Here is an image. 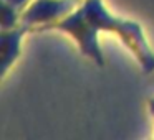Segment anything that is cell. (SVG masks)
I'll list each match as a JSON object with an SVG mask.
<instances>
[{"instance_id":"obj_1","label":"cell","mask_w":154,"mask_h":140,"mask_svg":"<svg viewBox=\"0 0 154 140\" xmlns=\"http://www.w3.org/2000/svg\"><path fill=\"white\" fill-rule=\"evenodd\" d=\"M37 30H60L76 41L80 51L98 66H104V56L98 43L100 31H111L134 53L143 73H154V53L146 41L144 31L136 22L114 17L103 0H83L81 5L65 18Z\"/></svg>"},{"instance_id":"obj_2","label":"cell","mask_w":154,"mask_h":140,"mask_svg":"<svg viewBox=\"0 0 154 140\" xmlns=\"http://www.w3.org/2000/svg\"><path fill=\"white\" fill-rule=\"evenodd\" d=\"M80 5V0H35L22 12L20 23L27 27L37 25V28L50 25L70 15Z\"/></svg>"},{"instance_id":"obj_3","label":"cell","mask_w":154,"mask_h":140,"mask_svg":"<svg viewBox=\"0 0 154 140\" xmlns=\"http://www.w3.org/2000/svg\"><path fill=\"white\" fill-rule=\"evenodd\" d=\"M27 30L28 27L22 23L20 27L2 30V35H0V41H2V76H5L7 69L15 63V60L20 54V43Z\"/></svg>"},{"instance_id":"obj_4","label":"cell","mask_w":154,"mask_h":140,"mask_svg":"<svg viewBox=\"0 0 154 140\" xmlns=\"http://www.w3.org/2000/svg\"><path fill=\"white\" fill-rule=\"evenodd\" d=\"M22 12L17 10L15 7L2 2V30H10V28L18 27Z\"/></svg>"},{"instance_id":"obj_5","label":"cell","mask_w":154,"mask_h":140,"mask_svg":"<svg viewBox=\"0 0 154 140\" xmlns=\"http://www.w3.org/2000/svg\"><path fill=\"white\" fill-rule=\"evenodd\" d=\"M2 2H5V4H8V5H12V7H15L17 10L23 12L25 8H27V5H28V2H30V0H2Z\"/></svg>"},{"instance_id":"obj_6","label":"cell","mask_w":154,"mask_h":140,"mask_svg":"<svg viewBox=\"0 0 154 140\" xmlns=\"http://www.w3.org/2000/svg\"><path fill=\"white\" fill-rule=\"evenodd\" d=\"M149 109H151V112L154 114V99H151V102H149Z\"/></svg>"}]
</instances>
